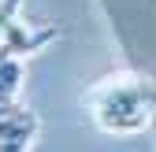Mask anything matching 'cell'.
I'll return each instance as SVG.
<instances>
[{
    "instance_id": "cell-1",
    "label": "cell",
    "mask_w": 156,
    "mask_h": 152,
    "mask_svg": "<svg viewBox=\"0 0 156 152\" xmlns=\"http://www.w3.org/2000/svg\"><path fill=\"white\" fill-rule=\"evenodd\" d=\"M86 104L104 134H141L156 115V82L145 74H112L86 93Z\"/></svg>"
},
{
    "instance_id": "cell-2",
    "label": "cell",
    "mask_w": 156,
    "mask_h": 152,
    "mask_svg": "<svg viewBox=\"0 0 156 152\" xmlns=\"http://www.w3.org/2000/svg\"><path fill=\"white\" fill-rule=\"evenodd\" d=\"M37 137V115L19 100H0V152H30Z\"/></svg>"
},
{
    "instance_id": "cell-3",
    "label": "cell",
    "mask_w": 156,
    "mask_h": 152,
    "mask_svg": "<svg viewBox=\"0 0 156 152\" xmlns=\"http://www.w3.org/2000/svg\"><path fill=\"white\" fill-rule=\"evenodd\" d=\"M48 41H56V26H30V22H23V19L15 15L11 26H8V33H4V41H0V52L23 60V56L45 48Z\"/></svg>"
},
{
    "instance_id": "cell-4",
    "label": "cell",
    "mask_w": 156,
    "mask_h": 152,
    "mask_svg": "<svg viewBox=\"0 0 156 152\" xmlns=\"http://www.w3.org/2000/svg\"><path fill=\"white\" fill-rule=\"evenodd\" d=\"M23 78H26V71H23V63H19V56L0 52V100H15Z\"/></svg>"
},
{
    "instance_id": "cell-5",
    "label": "cell",
    "mask_w": 156,
    "mask_h": 152,
    "mask_svg": "<svg viewBox=\"0 0 156 152\" xmlns=\"http://www.w3.org/2000/svg\"><path fill=\"white\" fill-rule=\"evenodd\" d=\"M19 8H23V0H0V41H4V33L11 26V19L19 15Z\"/></svg>"
}]
</instances>
